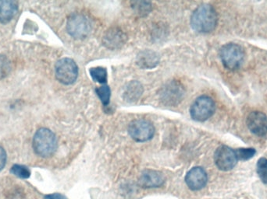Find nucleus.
Masks as SVG:
<instances>
[{
    "mask_svg": "<svg viewBox=\"0 0 267 199\" xmlns=\"http://www.w3.org/2000/svg\"><path fill=\"white\" fill-rule=\"evenodd\" d=\"M95 92L97 93L103 105H107L109 104V99H110V89L108 86L103 85L102 87H98L95 90Z\"/></svg>",
    "mask_w": 267,
    "mask_h": 199,
    "instance_id": "22",
    "label": "nucleus"
},
{
    "mask_svg": "<svg viewBox=\"0 0 267 199\" xmlns=\"http://www.w3.org/2000/svg\"><path fill=\"white\" fill-rule=\"evenodd\" d=\"M248 128L255 136L263 137L267 134V117L260 111H252L247 118Z\"/></svg>",
    "mask_w": 267,
    "mask_h": 199,
    "instance_id": "10",
    "label": "nucleus"
},
{
    "mask_svg": "<svg viewBox=\"0 0 267 199\" xmlns=\"http://www.w3.org/2000/svg\"><path fill=\"white\" fill-rule=\"evenodd\" d=\"M55 70L56 79L66 85L74 83L78 76L77 64L73 60L68 58L59 60L55 65Z\"/></svg>",
    "mask_w": 267,
    "mask_h": 199,
    "instance_id": "6",
    "label": "nucleus"
},
{
    "mask_svg": "<svg viewBox=\"0 0 267 199\" xmlns=\"http://www.w3.org/2000/svg\"><path fill=\"white\" fill-rule=\"evenodd\" d=\"M131 6L135 14L140 16H147L153 9L151 2L148 1H134L131 2Z\"/></svg>",
    "mask_w": 267,
    "mask_h": 199,
    "instance_id": "17",
    "label": "nucleus"
},
{
    "mask_svg": "<svg viewBox=\"0 0 267 199\" xmlns=\"http://www.w3.org/2000/svg\"><path fill=\"white\" fill-rule=\"evenodd\" d=\"M6 162V153L4 149L0 146V171L3 169Z\"/></svg>",
    "mask_w": 267,
    "mask_h": 199,
    "instance_id": "24",
    "label": "nucleus"
},
{
    "mask_svg": "<svg viewBox=\"0 0 267 199\" xmlns=\"http://www.w3.org/2000/svg\"><path fill=\"white\" fill-rule=\"evenodd\" d=\"M235 153L237 160L246 161L253 157L256 153V151L253 148H240L237 149Z\"/></svg>",
    "mask_w": 267,
    "mask_h": 199,
    "instance_id": "20",
    "label": "nucleus"
},
{
    "mask_svg": "<svg viewBox=\"0 0 267 199\" xmlns=\"http://www.w3.org/2000/svg\"><path fill=\"white\" fill-rule=\"evenodd\" d=\"M220 59L224 66L229 70H237L242 66L245 60V51L239 45L227 44L221 47Z\"/></svg>",
    "mask_w": 267,
    "mask_h": 199,
    "instance_id": "3",
    "label": "nucleus"
},
{
    "mask_svg": "<svg viewBox=\"0 0 267 199\" xmlns=\"http://www.w3.org/2000/svg\"><path fill=\"white\" fill-rule=\"evenodd\" d=\"M142 86L137 81H132L127 85L124 92V98L128 102L137 101L142 93Z\"/></svg>",
    "mask_w": 267,
    "mask_h": 199,
    "instance_id": "16",
    "label": "nucleus"
},
{
    "mask_svg": "<svg viewBox=\"0 0 267 199\" xmlns=\"http://www.w3.org/2000/svg\"><path fill=\"white\" fill-rule=\"evenodd\" d=\"M33 148L39 156L47 158L53 156L57 148L55 134L48 128H40L33 138Z\"/></svg>",
    "mask_w": 267,
    "mask_h": 199,
    "instance_id": "2",
    "label": "nucleus"
},
{
    "mask_svg": "<svg viewBox=\"0 0 267 199\" xmlns=\"http://www.w3.org/2000/svg\"><path fill=\"white\" fill-rule=\"evenodd\" d=\"M165 177L161 172L153 169H145L142 173L139 184L143 188H154L163 185Z\"/></svg>",
    "mask_w": 267,
    "mask_h": 199,
    "instance_id": "12",
    "label": "nucleus"
},
{
    "mask_svg": "<svg viewBox=\"0 0 267 199\" xmlns=\"http://www.w3.org/2000/svg\"><path fill=\"white\" fill-rule=\"evenodd\" d=\"M216 110V105L211 97L202 96L197 98L191 107L192 119L197 122H205L212 117Z\"/></svg>",
    "mask_w": 267,
    "mask_h": 199,
    "instance_id": "4",
    "label": "nucleus"
},
{
    "mask_svg": "<svg viewBox=\"0 0 267 199\" xmlns=\"http://www.w3.org/2000/svg\"><path fill=\"white\" fill-rule=\"evenodd\" d=\"M18 11V2L12 0H0V22L2 24L12 20Z\"/></svg>",
    "mask_w": 267,
    "mask_h": 199,
    "instance_id": "15",
    "label": "nucleus"
},
{
    "mask_svg": "<svg viewBox=\"0 0 267 199\" xmlns=\"http://www.w3.org/2000/svg\"><path fill=\"white\" fill-rule=\"evenodd\" d=\"M67 28L68 33L73 38L77 39L85 38L91 31V21L83 14H73L68 19Z\"/></svg>",
    "mask_w": 267,
    "mask_h": 199,
    "instance_id": "5",
    "label": "nucleus"
},
{
    "mask_svg": "<svg viewBox=\"0 0 267 199\" xmlns=\"http://www.w3.org/2000/svg\"><path fill=\"white\" fill-rule=\"evenodd\" d=\"M10 172L18 178H22V179H27L31 176V170L29 168L23 165L15 164L11 168Z\"/></svg>",
    "mask_w": 267,
    "mask_h": 199,
    "instance_id": "19",
    "label": "nucleus"
},
{
    "mask_svg": "<svg viewBox=\"0 0 267 199\" xmlns=\"http://www.w3.org/2000/svg\"><path fill=\"white\" fill-rule=\"evenodd\" d=\"M257 173L264 184H267V159L260 158L257 163Z\"/></svg>",
    "mask_w": 267,
    "mask_h": 199,
    "instance_id": "21",
    "label": "nucleus"
},
{
    "mask_svg": "<svg viewBox=\"0 0 267 199\" xmlns=\"http://www.w3.org/2000/svg\"><path fill=\"white\" fill-rule=\"evenodd\" d=\"M45 199H68L64 196L59 193L51 194V195H47L45 196Z\"/></svg>",
    "mask_w": 267,
    "mask_h": 199,
    "instance_id": "25",
    "label": "nucleus"
},
{
    "mask_svg": "<svg viewBox=\"0 0 267 199\" xmlns=\"http://www.w3.org/2000/svg\"><path fill=\"white\" fill-rule=\"evenodd\" d=\"M187 185L192 191H198L203 188L208 182L206 170L200 167L191 169L185 177Z\"/></svg>",
    "mask_w": 267,
    "mask_h": 199,
    "instance_id": "11",
    "label": "nucleus"
},
{
    "mask_svg": "<svg viewBox=\"0 0 267 199\" xmlns=\"http://www.w3.org/2000/svg\"><path fill=\"white\" fill-rule=\"evenodd\" d=\"M128 132L131 138L136 142H146L153 138L155 128L148 121L139 119L130 123Z\"/></svg>",
    "mask_w": 267,
    "mask_h": 199,
    "instance_id": "7",
    "label": "nucleus"
},
{
    "mask_svg": "<svg viewBox=\"0 0 267 199\" xmlns=\"http://www.w3.org/2000/svg\"><path fill=\"white\" fill-rule=\"evenodd\" d=\"M91 78L99 83H106L107 81V71L105 68H91L89 70Z\"/></svg>",
    "mask_w": 267,
    "mask_h": 199,
    "instance_id": "18",
    "label": "nucleus"
},
{
    "mask_svg": "<svg viewBox=\"0 0 267 199\" xmlns=\"http://www.w3.org/2000/svg\"><path fill=\"white\" fill-rule=\"evenodd\" d=\"M10 71V63L6 58L0 56V78H3Z\"/></svg>",
    "mask_w": 267,
    "mask_h": 199,
    "instance_id": "23",
    "label": "nucleus"
},
{
    "mask_svg": "<svg viewBox=\"0 0 267 199\" xmlns=\"http://www.w3.org/2000/svg\"><path fill=\"white\" fill-rule=\"evenodd\" d=\"M136 62L142 69H153L160 63V55L152 50H144L137 56Z\"/></svg>",
    "mask_w": 267,
    "mask_h": 199,
    "instance_id": "14",
    "label": "nucleus"
},
{
    "mask_svg": "<svg viewBox=\"0 0 267 199\" xmlns=\"http://www.w3.org/2000/svg\"><path fill=\"white\" fill-rule=\"evenodd\" d=\"M215 164L220 170L228 171L233 169L237 163V155L234 150L227 146H221L214 154Z\"/></svg>",
    "mask_w": 267,
    "mask_h": 199,
    "instance_id": "8",
    "label": "nucleus"
},
{
    "mask_svg": "<svg viewBox=\"0 0 267 199\" xmlns=\"http://www.w3.org/2000/svg\"><path fill=\"white\" fill-rule=\"evenodd\" d=\"M218 17L216 10L210 5L198 6L192 14L191 24L198 33H210L216 28Z\"/></svg>",
    "mask_w": 267,
    "mask_h": 199,
    "instance_id": "1",
    "label": "nucleus"
},
{
    "mask_svg": "<svg viewBox=\"0 0 267 199\" xmlns=\"http://www.w3.org/2000/svg\"><path fill=\"white\" fill-rule=\"evenodd\" d=\"M126 41V36L121 30L113 28L108 31L103 38V44L110 49H116L123 46Z\"/></svg>",
    "mask_w": 267,
    "mask_h": 199,
    "instance_id": "13",
    "label": "nucleus"
},
{
    "mask_svg": "<svg viewBox=\"0 0 267 199\" xmlns=\"http://www.w3.org/2000/svg\"><path fill=\"white\" fill-rule=\"evenodd\" d=\"M184 94L182 85L177 81H172L162 87L160 91V98L166 105H175L181 101Z\"/></svg>",
    "mask_w": 267,
    "mask_h": 199,
    "instance_id": "9",
    "label": "nucleus"
}]
</instances>
